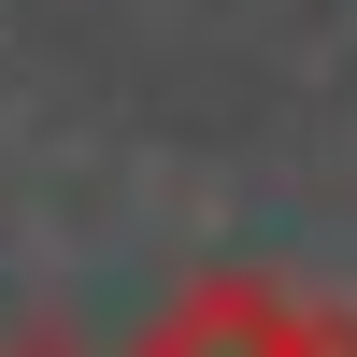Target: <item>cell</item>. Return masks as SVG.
<instances>
[{"instance_id": "obj_1", "label": "cell", "mask_w": 357, "mask_h": 357, "mask_svg": "<svg viewBox=\"0 0 357 357\" xmlns=\"http://www.w3.org/2000/svg\"><path fill=\"white\" fill-rule=\"evenodd\" d=\"M129 357H357V314L286 301V286H257V272H215V286H186Z\"/></svg>"}, {"instance_id": "obj_2", "label": "cell", "mask_w": 357, "mask_h": 357, "mask_svg": "<svg viewBox=\"0 0 357 357\" xmlns=\"http://www.w3.org/2000/svg\"><path fill=\"white\" fill-rule=\"evenodd\" d=\"M0 357H72V343H57V329H15V343H0Z\"/></svg>"}]
</instances>
